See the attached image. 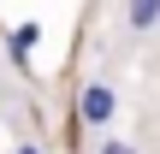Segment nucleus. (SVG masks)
I'll use <instances>...</instances> for the list:
<instances>
[{
	"label": "nucleus",
	"mask_w": 160,
	"mask_h": 154,
	"mask_svg": "<svg viewBox=\"0 0 160 154\" xmlns=\"http://www.w3.org/2000/svg\"><path fill=\"white\" fill-rule=\"evenodd\" d=\"M113 107H119V101H113V89H107V83H89V89H83V119H89V125H107V119H113Z\"/></svg>",
	"instance_id": "f257e3e1"
},
{
	"label": "nucleus",
	"mask_w": 160,
	"mask_h": 154,
	"mask_svg": "<svg viewBox=\"0 0 160 154\" xmlns=\"http://www.w3.org/2000/svg\"><path fill=\"white\" fill-rule=\"evenodd\" d=\"M154 18H160V0H131V24L137 30H148Z\"/></svg>",
	"instance_id": "f03ea898"
},
{
	"label": "nucleus",
	"mask_w": 160,
	"mask_h": 154,
	"mask_svg": "<svg viewBox=\"0 0 160 154\" xmlns=\"http://www.w3.org/2000/svg\"><path fill=\"white\" fill-rule=\"evenodd\" d=\"M101 154H137L131 142H101Z\"/></svg>",
	"instance_id": "7ed1b4c3"
},
{
	"label": "nucleus",
	"mask_w": 160,
	"mask_h": 154,
	"mask_svg": "<svg viewBox=\"0 0 160 154\" xmlns=\"http://www.w3.org/2000/svg\"><path fill=\"white\" fill-rule=\"evenodd\" d=\"M18 154H36V148H30V142H24V148H18Z\"/></svg>",
	"instance_id": "20e7f679"
}]
</instances>
